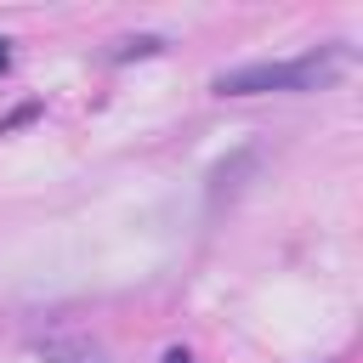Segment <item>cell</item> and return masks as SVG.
I'll return each instance as SVG.
<instances>
[{
  "label": "cell",
  "instance_id": "cell-1",
  "mask_svg": "<svg viewBox=\"0 0 363 363\" xmlns=\"http://www.w3.org/2000/svg\"><path fill=\"white\" fill-rule=\"evenodd\" d=\"M346 68V51L340 45H323V51H306V57H289V62H244V68H221L210 79L216 96H267V91H323L335 85Z\"/></svg>",
  "mask_w": 363,
  "mask_h": 363
},
{
  "label": "cell",
  "instance_id": "cell-2",
  "mask_svg": "<svg viewBox=\"0 0 363 363\" xmlns=\"http://www.w3.org/2000/svg\"><path fill=\"white\" fill-rule=\"evenodd\" d=\"M250 164H255V153H238V159L216 164V170H210V204H221L227 193H238V170H250Z\"/></svg>",
  "mask_w": 363,
  "mask_h": 363
},
{
  "label": "cell",
  "instance_id": "cell-3",
  "mask_svg": "<svg viewBox=\"0 0 363 363\" xmlns=\"http://www.w3.org/2000/svg\"><path fill=\"white\" fill-rule=\"evenodd\" d=\"M159 51H164L159 34H130V40H119L108 57H113V62H130V57H159Z\"/></svg>",
  "mask_w": 363,
  "mask_h": 363
},
{
  "label": "cell",
  "instance_id": "cell-4",
  "mask_svg": "<svg viewBox=\"0 0 363 363\" xmlns=\"http://www.w3.org/2000/svg\"><path fill=\"white\" fill-rule=\"evenodd\" d=\"M45 357H51V363H108V357L91 352V346H45Z\"/></svg>",
  "mask_w": 363,
  "mask_h": 363
},
{
  "label": "cell",
  "instance_id": "cell-5",
  "mask_svg": "<svg viewBox=\"0 0 363 363\" xmlns=\"http://www.w3.org/2000/svg\"><path fill=\"white\" fill-rule=\"evenodd\" d=\"M28 119H40V102H23V108H11L6 119H0V136H11L17 125H28Z\"/></svg>",
  "mask_w": 363,
  "mask_h": 363
},
{
  "label": "cell",
  "instance_id": "cell-6",
  "mask_svg": "<svg viewBox=\"0 0 363 363\" xmlns=\"http://www.w3.org/2000/svg\"><path fill=\"white\" fill-rule=\"evenodd\" d=\"M164 363H193V352H182V346H170V352H164Z\"/></svg>",
  "mask_w": 363,
  "mask_h": 363
},
{
  "label": "cell",
  "instance_id": "cell-7",
  "mask_svg": "<svg viewBox=\"0 0 363 363\" xmlns=\"http://www.w3.org/2000/svg\"><path fill=\"white\" fill-rule=\"evenodd\" d=\"M11 68V40H0V74Z\"/></svg>",
  "mask_w": 363,
  "mask_h": 363
}]
</instances>
